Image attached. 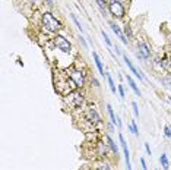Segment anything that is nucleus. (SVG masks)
Returning a JSON list of instances; mask_svg holds the SVG:
<instances>
[{"label": "nucleus", "instance_id": "nucleus-1", "mask_svg": "<svg viewBox=\"0 0 171 170\" xmlns=\"http://www.w3.org/2000/svg\"><path fill=\"white\" fill-rule=\"evenodd\" d=\"M54 85H56V91L63 97L72 94L73 91L77 88L76 84L73 82V79L66 74V70L54 76Z\"/></svg>", "mask_w": 171, "mask_h": 170}, {"label": "nucleus", "instance_id": "nucleus-2", "mask_svg": "<svg viewBox=\"0 0 171 170\" xmlns=\"http://www.w3.org/2000/svg\"><path fill=\"white\" fill-rule=\"evenodd\" d=\"M81 117H82V122L88 123L91 129H94L95 125H98L99 122H101V117H99L98 112H97V108H95L94 106H89V107L85 108L82 112V116H81Z\"/></svg>", "mask_w": 171, "mask_h": 170}, {"label": "nucleus", "instance_id": "nucleus-3", "mask_svg": "<svg viewBox=\"0 0 171 170\" xmlns=\"http://www.w3.org/2000/svg\"><path fill=\"white\" fill-rule=\"evenodd\" d=\"M43 27L48 32H57V31H60L63 28L60 21L57 18H54V15L50 13V12H45L44 15H43Z\"/></svg>", "mask_w": 171, "mask_h": 170}, {"label": "nucleus", "instance_id": "nucleus-4", "mask_svg": "<svg viewBox=\"0 0 171 170\" xmlns=\"http://www.w3.org/2000/svg\"><path fill=\"white\" fill-rule=\"evenodd\" d=\"M108 12H110L113 16L119 18V19L126 15V9H124V6L119 0H110L108 2Z\"/></svg>", "mask_w": 171, "mask_h": 170}, {"label": "nucleus", "instance_id": "nucleus-5", "mask_svg": "<svg viewBox=\"0 0 171 170\" xmlns=\"http://www.w3.org/2000/svg\"><path fill=\"white\" fill-rule=\"evenodd\" d=\"M66 74L73 79V82L76 84L77 88H82L83 85H85V74H83L82 70H79L76 68H69L66 70Z\"/></svg>", "mask_w": 171, "mask_h": 170}, {"label": "nucleus", "instance_id": "nucleus-6", "mask_svg": "<svg viewBox=\"0 0 171 170\" xmlns=\"http://www.w3.org/2000/svg\"><path fill=\"white\" fill-rule=\"evenodd\" d=\"M66 103L72 108H81V107H82V104H83V96H82V92L73 91L72 94L66 96Z\"/></svg>", "mask_w": 171, "mask_h": 170}, {"label": "nucleus", "instance_id": "nucleus-7", "mask_svg": "<svg viewBox=\"0 0 171 170\" xmlns=\"http://www.w3.org/2000/svg\"><path fill=\"white\" fill-rule=\"evenodd\" d=\"M53 43H54L56 47L60 51H63V53H70V50H72V44H70L63 35H56L54 38H53Z\"/></svg>", "mask_w": 171, "mask_h": 170}, {"label": "nucleus", "instance_id": "nucleus-8", "mask_svg": "<svg viewBox=\"0 0 171 170\" xmlns=\"http://www.w3.org/2000/svg\"><path fill=\"white\" fill-rule=\"evenodd\" d=\"M138 57L142 59V60H148L151 57V49L146 43H138Z\"/></svg>", "mask_w": 171, "mask_h": 170}, {"label": "nucleus", "instance_id": "nucleus-9", "mask_svg": "<svg viewBox=\"0 0 171 170\" xmlns=\"http://www.w3.org/2000/svg\"><path fill=\"white\" fill-rule=\"evenodd\" d=\"M119 139H120L122 148H123V151H124V160H126L127 170H132V164H130V153H129V148H127V142L124 141V136H123L122 134L119 135Z\"/></svg>", "mask_w": 171, "mask_h": 170}, {"label": "nucleus", "instance_id": "nucleus-10", "mask_svg": "<svg viewBox=\"0 0 171 170\" xmlns=\"http://www.w3.org/2000/svg\"><path fill=\"white\" fill-rule=\"evenodd\" d=\"M123 60L126 62L127 68H129V69H130V70H132V74H135V76H136V78H139V81H140V79H144V76H142V74H140V72H139L138 69H136V68H135V66H133V63L130 62L129 59H127V56H123Z\"/></svg>", "mask_w": 171, "mask_h": 170}, {"label": "nucleus", "instance_id": "nucleus-11", "mask_svg": "<svg viewBox=\"0 0 171 170\" xmlns=\"http://www.w3.org/2000/svg\"><path fill=\"white\" fill-rule=\"evenodd\" d=\"M111 29H113V31H114V34H116L117 37L122 40L123 44H127V38L124 37V34L122 32V29H120V27H119V25H116V23H111Z\"/></svg>", "mask_w": 171, "mask_h": 170}, {"label": "nucleus", "instance_id": "nucleus-12", "mask_svg": "<svg viewBox=\"0 0 171 170\" xmlns=\"http://www.w3.org/2000/svg\"><path fill=\"white\" fill-rule=\"evenodd\" d=\"M107 110H108V114H110L111 122H113L114 125H117L119 128H122V122H120V120L116 117V114H114V112H113V107H111L110 104H107Z\"/></svg>", "mask_w": 171, "mask_h": 170}, {"label": "nucleus", "instance_id": "nucleus-13", "mask_svg": "<svg viewBox=\"0 0 171 170\" xmlns=\"http://www.w3.org/2000/svg\"><path fill=\"white\" fill-rule=\"evenodd\" d=\"M92 57H94L95 65H97V68H98V72L104 76V68H102V63H101V59H99L98 53H97V51H92Z\"/></svg>", "mask_w": 171, "mask_h": 170}, {"label": "nucleus", "instance_id": "nucleus-14", "mask_svg": "<svg viewBox=\"0 0 171 170\" xmlns=\"http://www.w3.org/2000/svg\"><path fill=\"white\" fill-rule=\"evenodd\" d=\"M126 78H127V82H129V85H130V88L135 91V94L140 97V91H139V88H138V85H136V82L132 79V76H129V75H127Z\"/></svg>", "mask_w": 171, "mask_h": 170}, {"label": "nucleus", "instance_id": "nucleus-15", "mask_svg": "<svg viewBox=\"0 0 171 170\" xmlns=\"http://www.w3.org/2000/svg\"><path fill=\"white\" fill-rule=\"evenodd\" d=\"M91 170H111L110 164H107V163H94V166H92V169Z\"/></svg>", "mask_w": 171, "mask_h": 170}, {"label": "nucleus", "instance_id": "nucleus-16", "mask_svg": "<svg viewBox=\"0 0 171 170\" xmlns=\"http://www.w3.org/2000/svg\"><path fill=\"white\" fill-rule=\"evenodd\" d=\"M105 139H107V142H108V147L111 148V151H113V153H114V154L117 155V151H119V150H117V145L114 144V141H113V139H111V138H110L108 135L105 136Z\"/></svg>", "mask_w": 171, "mask_h": 170}, {"label": "nucleus", "instance_id": "nucleus-17", "mask_svg": "<svg viewBox=\"0 0 171 170\" xmlns=\"http://www.w3.org/2000/svg\"><path fill=\"white\" fill-rule=\"evenodd\" d=\"M160 161H161V164H162V167H164V170L170 169V163H168V159H167L165 154H162V155L160 157Z\"/></svg>", "mask_w": 171, "mask_h": 170}, {"label": "nucleus", "instance_id": "nucleus-18", "mask_svg": "<svg viewBox=\"0 0 171 170\" xmlns=\"http://www.w3.org/2000/svg\"><path fill=\"white\" fill-rule=\"evenodd\" d=\"M105 76H107V79H108V85H110V90L113 94H116V85H114V81H113V78H111L110 74H105Z\"/></svg>", "mask_w": 171, "mask_h": 170}, {"label": "nucleus", "instance_id": "nucleus-19", "mask_svg": "<svg viewBox=\"0 0 171 170\" xmlns=\"http://www.w3.org/2000/svg\"><path fill=\"white\" fill-rule=\"evenodd\" d=\"M129 129L133 132V135H139V129H138V125H136V120H132V123L129 126Z\"/></svg>", "mask_w": 171, "mask_h": 170}, {"label": "nucleus", "instance_id": "nucleus-20", "mask_svg": "<svg viewBox=\"0 0 171 170\" xmlns=\"http://www.w3.org/2000/svg\"><path fill=\"white\" fill-rule=\"evenodd\" d=\"M161 82H162V85H165L167 88L171 90V76H164V78L161 79Z\"/></svg>", "mask_w": 171, "mask_h": 170}, {"label": "nucleus", "instance_id": "nucleus-21", "mask_svg": "<svg viewBox=\"0 0 171 170\" xmlns=\"http://www.w3.org/2000/svg\"><path fill=\"white\" fill-rule=\"evenodd\" d=\"M70 18H72V21H73V22H75V25H76L77 28L81 29V32H82V31H83V28H82V27H81V23H79V21H77V19H76V16H75V15H70Z\"/></svg>", "mask_w": 171, "mask_h": 170}, {"label": "nucleus", "instance_id": "nucleus-22", "mask_svg": "<svg viewBox=\"0 0 171 170\" xmlns=\"http://www.w3.org/2000/svg\"><path fill=\"white\" fill-rule=\"evenodd\" d=\"M132 107H133V113H135V116L138 117V116H139V110H138V104H136V101H132Z\"/></svg>", "mask_w": 171, "mask_h": 170}, {"label": "nucleus", "instance_id": "nucleus-23", "mask_svg": "<svg viewBox=\"0 0 171 170\" xmlns=\"http://www.w3.org/2000/svg\"><path fill=\"white\" fill-rule=\"evenodd\" d=\"M102 37H104V40H105V43H107V45H108V47H111V45H113V43H111V40L108 38V35L105 34L104 31H102Z\"/></svg>", "mask_w": 171, "mask_h": 170}, {"label": "nucleus", "instance_id": "nucleus-24", "mask_svg": "<svg viewBox=\"0 0 171 170\" xmlns=\"http://www.w3.org/2000/svg\"><path fill=\"white\" fill-rule=\"evenodd\" d=\"M164 134H165V136L171 138V126H165L164 128Z\"/></svg>", "mask_w": 171, "mask_h": 170}, {"label": "nucleus", "instance_id": "nucleus-25", "mask_svg": "<svg viewBox=\"0 0 171 170\" xmlns=\"http://www.w3.org/2000/svg\"><path fill=\"white\" fill-rule=\"evenodd\" d=\"M119 92H120V98H124V87L123 85H119Z\"/></svg>", "mask_w": 171, "mask_h": 170}, {"label": "nucleus", "instance_id": "nucleus-26", "mask_svg": "<svg viewBox=\"0 0 171 170\" xmlns=\"http://www.w3.org/2000/svg\"><path fill=\"white\" fill-rule=\"evenodd\" d=\"M97 3H98L99 7H101V9L105 12V3H104V0H97Z\"/></svg>", "mask_w": 171, "mask_h": 170}, {"label": "nucleus", "instance_id": "nucleus-27", "mask_svg": "<svg viewBox=\"0 0 171 170\" xmlns=\"http://www.w3.org/2000/svg\"><path fill=\"white\" fill-rule=\"evenodd\" d=\"M144 145H145V150H146L148 155H151V147H149V144H144Z\"/></svg>", "mask_w": 171, "mask_h": 170}, {"label": "nucleus", "instance_id": "nucleus-28", "mask_svg": "<svg viewBox=\"0 0 171 170\" xmlns=\"http://www.w3.org/2000/svg\"><path fill=\"white\" fill-rule=\"evenodd\" d=\"M140 164H142V169L146 170V161H145L144 159H140Z\"/></svg>", "mask_w": 171, "mask_h": 170}, {"label": "nucleus", "instance_id": "nucleus-29", "mask_svg": "<svg viewBox=\"0 0 171 170\" xmlns=\"http://www.w3.org/2000/svg\"><path fill=\"white\" fill-rule=\"evenodd\" d=\"M124 31H126V34L129 35V37L132 35V31H130V28H129V27H124Z\"/></svg>", "mask_w": 171, "mask_h": 170}, {"label": "nucleus", "instance_id": "nucleus-30", "mask_svg": "<svg viewBox=\"0 0 171 170\" xmlns=\"http://www.w3.org/2000/svg\"><path fill=\"white\" fill-rule=\"evenodd\" d=\"M91 82H92V84L95 85V87H99V82L97 79H95V78H92V79H91Z\"/></svg>", "mask_w": 171, "mask_h": 170}, {"label": "nucleus", "instance_id": "nucleus-31", "mask_svg": "<svg viewBox=\"0 0 171 170\" xmlns=\"http://www.w3.org/2000/svg\"><path fill=\"white\" fill-rule=\"evenodd\" d=\"M44 2H45V3H47L48 6H53V5H54V2H53V0H44Z\"/></svg>", "mask_w": 171, "mask_h": 170}, {"label": "nucleus", "instance_id": "nucleus-32", "mask_svg": "<svg viewBox=\"0 0 171 170\" xmlns=\"http://www.w3.org/2000/svg\"><path fill=\"white\" fill-rule=\"evenodd\" d=\"M79 40L82 41V43H83V45H85V47H86V43H85V40H83V37H81V38H79Z\"/></svg>", "mask_w": 171, "mask_h": 170}, {"label": "nucleus", "instance_id": "nucleus-33", "mask_svg": "<svg viewBox=\"0 0 171 170\" xmlns=\"http://www.w3.org/2000/svg\"><path fill=\"white\" fill-rule=\"evenodd\" d=\"M170 101H171V98H170Z\"/></svg>", "mask_w": 171, "mask_h": 170}, {"label": "nucleus", "instance_id": "nucleus-34", "mask_svg": "<svg viewBox=\"0 0 171 170\" xmlns=\"http://www.w3.org/2000/svg\"><path fill=\"white\" fill-rule=\"evenodd\" d=\"M34 2H35V0H34Z\"/></svg>", "mask_w": 171, "mask_h": 170}]
</instances>
